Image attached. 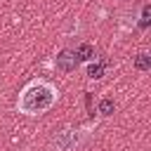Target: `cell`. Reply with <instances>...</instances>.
<instances>
[{"label": "cell", "mask_w": 151, "mask_h": 151, "mask_svg": "<svg viewBox=\"0 0 151 151\" xmlns=\"http://www.w3.org/2000/svg\"><path fill=\"white\" fill-rule=\"evenodd\" d=\"M113 109H116V104H113V99H109V97H104V99L99 101V113H101V116H111V113H113Z\"/></svg>", "instance_id": "cell-7"}, {"label": "cell", "mask_w": 151, "mask_h": 151, "mask_svg": "<svg viewBox=\"0 0 151 151\" xmlns=\"http://www.w3.org/2000/svg\"><path fill=\"white\" fill-rule=\"evenodd\" d=\"M134 68L142 71V73H146V71L151 68V54H149V52H139V54L134 57Z\"/></svg>", "instance_id": "cell-6"}, {"label": "cell", "mask_w": 151, "mask_h": 151, "mask_svg": "<svg viewBox=\"0 0 151 151\" xmlns=\"http://www.w3.org/2000/svg\"><path fill=\"white\" fill-rule=\"evenodd\" d=\"M83 139H85L83 130L68 127V130H61V132H57L52 137V149L54 151H73L78 144H83Z\"/></svg>", "instance_id": "cell-2"}, {"label": "cell", "mask_w": 151, "mask_h": 151, "mask_svg": "<svg viewBox=\"0 0 151 151\" xmlns=\"http://www.w3.org/2000/svg\"><path fill=\"white\" fill-rule=\"evenodd\" d=\"M139 24H142V28H146V26H149V5H144V7H142V21H139Z\"/></svg>", "instance_id": "cell-8"}, {"label": "cell", "mask_w": 151, "mask_h": 151, "mask_svg": "<svg viewBox=\"0 0 151 151\" xmlns=\"http://www.w3.org/2000/svg\"><path fill=\"white\" fill-rule=\"evenodd\" d=\"M59 99V90L50 83V80H42V78H35L31 83L24 85V90L19 92V101H17V109L19 113L24 116H40L45 111H50Z\"/></svg>", "instance_id": "cell-1"}, {"label": "cell", "mask_w": 151, "mask_h": 151, "mask_svg": "<svg viewBox=\"0 0 151 151\" xmlns=\"http://www.w3.org/2000/svg\"><path fill=\"white\" fill-rule=\"evenodd\" d=\"M104 71H106V61H90L87 64V78H92V80L104 78Z\"/></svg>", "instance_id": "cell-4"}, {"label": "cell", "mask_w": 151, "mask_h": 151, "mask_svg": "<svg viewBox=\"0 0 151 151\" xmlns=\"http://www.w3.org/2000/svg\"><path fill=\"white\" fill-rule=\"evenodd\" d=\"M76 66H78V57H76V52L64 50V52L57 57V68H59L61 73H71V71H76Z\"/></svg>", "instance_id": "cell-3"}, {"label": "cell", "mask_w": 151, "mask_h": 151, "mask_svg": "<svg viewBox=\"0 0 151 151\" xmlns=\"http://www.w3.org/2000/svg\"><path fill=\"white\" fill-rule=\"evenodd\" d=\"M76 57H78V61H92L94 59V47L90 42H83V45H78Z\"/></svg>", "instance_id": "cell-5"}]
</instances>
